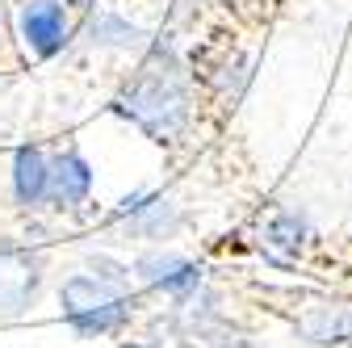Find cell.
Returning <instances> with one entry per match:
<instances>
[{"mask_svg":"<svg viewBox=\"0 0 352 348\" xmlns=\"http://www.w3.org/2000/svg\"><path fill=\"white\" fill-rule=\"evenodd\" d=\"M197 105H201V89L193 67L172 42L160 38L147 47L139 67L122 80V89L109 101V109L126 118L135 130H143L155 147H176L181 139H189Z\"/></svg>","mask_w":352,"mask_h":348,"instance_id":"cell-1","label":"cell"},{"mask_svg":"<svg viewBox=\"0 0 352 348\" xmlns=\"http://www.w3.org/2000/svg\"><path fill=\"white\" fill-rule=\"evenodd\" d=\"M59 315L63 323L84 340L122 336L143 311V290L135 281L130 260H118L109 252H97L84 260V269L67 273L59 281Z\"/></svg>","mask_w":352,"mask_h":348,"instance_id":"cell-2","label":"cell"},{"mask_svg":"<svg viewBox=\"0 0 352 348\" xmlns=\"http://www.w3.org/2000/svg\"><path fill=\"white\" fill-rule=\"evenodd\" d=\"M189 210L160 193V189H139L113 206V231L122 239H135V243H147V248H164V243H176L185 231H189Z\"/></svg>","mask_w":352,"mask_h":348,"instance_id":"cell-3","label":"cell"},{"mask_svg":"<svg viewBox=\"0 0 352 348\" xmlns=\"http://www.w3.org/2000/svg\"><path fill=\"white\" fill-rule=\"evenodd\" d=\"M285 323L306 348H344L352 327V298L331 290H306L294 298Z\"/></svg>","mask_w":352,"mask_h":348,"instance_id":"cell-4","label":"cell"},{"mask_svg":"<svg viewBox=\"0 0 352 348\" xmlns=\"http://www.w3.org/2000/svg\"><path fill=\"white\" fill-rule=\"evenodd\" d=\"M17 38L30 59H55L72 47V38H80V25L63 0H21Z\"/></svg>","mask_w":352,"mask_h":348,"instance_id":"cell-5","label":"cell"},{"mask_svg":"<svg viewBox=\"0 0 352 348\" xmlns=\"http://www.w3.org/2000/svg\"><path fill=\"white\" fill-rule=\"evenodd\" d=\"M130 269H135V281H139L143 294H155L164 302H176V298L193 294L197 285H206V269L197 265L193 256L176 252L172 243L143 248L135 260H130Z\"/></svg>","mask_w":352,"mask_h":348,"instance_id":"cell-6","label":"cell"},{"mask_svg":"<svg viewBox=\"0 0 352 348\" xmlns=\"http://www.w3.org/2000/svg\"><path fill=\"white\" fill-rule=\"evenodd\" d=\"M42 285H47V256L25 243L0 239V319L25 315L38 302Z\"/></svg>","mask_w":352,"mask_h":348,"instance_id":"cell-7","label":"cell"},{"mask_svg":"<svg viewBox=\"0 0 352 348\" xmlns=\"http://www.w3.org/2000/svg\"><path fill=\"white\" fill-rule=\"evenodd\" d=\"M256 243L260 252H269L281 265H298V260L319 243L315 223L302 206H273L260 214V227H256Z\"/></svg>","mask_w":352,"mask_h":348,"instance_id":"cell-8","label":"cell"},{"mask_svg":"<svg viewBox=\"0 0 352 348\" xmlns=\"http://www.w3.org/2000/svg\"><path fill=\"white\" fill-rule=\"evenodd\" d=\"M9 197L21 214L51 210V151L42 143H25L9 164Z\"/></svg>","mask_w":352,"mask_h":348,"instance_id":"cell-9","label":"cell"},{"mask_svg":"<svg viewBox=\"0 0 352 348\" xmlns=\"http://www.w3.org/2000/svg\"><path fill=\"white\" fill-rule=\"evenodd\" d=\"M97 189V168L88 164L80 147L51 151V210L55 214H76L80 206L93 202Z\"/></svg>","mask_w":352,"mask_h":348,"instance_id":"cell-10","label":"cell"},{"mask_svg":"<svg viewBox=\"0 0 352 348\" xmlns=\"http://www.w3.org/2000/svg\"><path fill=\"white\" fill-rule=\"evenodd\" d=\"M80 38H84V47H97V51H135L147 38V30H139L130 17H122L113 9H97L80 25Z\"/></svg>","mask_w":352,"mask_h":348,"instance_id":"cell-11","label":"cell"},{"mask_svg":"<svg viewBox=\"0 0 352 348\" xmlns=\"http://www.w3.org/2000/svg\"><path fill=\"white\" fill-rule=\"evenodd\" d=\"M197 348H273V344H269V336H264V331H256V327L231 319L227 327H218V331H214L206 344H197Z\"/></svg>","mask_w":352,"mask_h":348,"instance_id":"cell-12","label":"cell"},{"mask_svg":"<svg viewBox=\"0 0 352 348\" xmlns=\"http://www.w3.org/2000/svg\"><path fill=\"white\" fill-rule=\"evenodd\" d=\"M118 348H168V344H160V340H122Z\"/></svg>","mask_w":352,"mask_h":348,"instance_id":"cell-13","label":"cell"},{"mask_svg":"<svg viewBox=\"0 0 352 348\" xmlns=\"http://www.w3.org/2000/svg\"><path fill=\"white\" fill-rule=\"evenodd\" d=\"M206 5V0H176V9H181V13H197Z\"/></svg>","mask_w":352,"mask_h":348,"instance_id":"cell-14","label":"cell"},{"mask_svg":"<svg viewBox=\"0 0 352 348\" xmlns=\"http://www.w3.org/2000/svg\"><path fill=\"white\" fill-rule=\"evenodd\" d=\"M0 55H5V30H0Z\"/></svg>","mask_w":352,"mask_h":348,"instance_id":"cell-15","label":"cell"},{"mask_svg":"<svg viewBox=\"0 0 352 348\" xmlns=\"http://www.w3.org/2000/svg\"><path fill=\"white\" fill-rule=\"evenodd\" d=\"M344 348H352V327H348V344H344Z\"/></svg>","mask_w":352,"mask_h":348,"instance_id":"cell-16","label":"cell"}]
</instances>
